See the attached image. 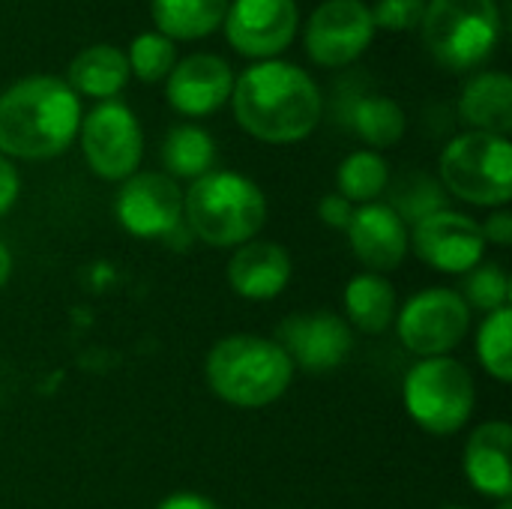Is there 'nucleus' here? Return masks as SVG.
<instances>
[{"mask_svg":"<svg viewBox=\"0 0 512 509\" xmlns=\"http://www.w3.org/2000/svg\"><path fill=\"white\" fill-rule=\"evenodd\" d=\"M237 123L258 141L294 144L321 120V90L306 69L288 60H258L234 78Z\"/></svg>","mask_w":512,"mask_h":509,"instance_id":"1","label":"nucleus"},{"mask_svg":"<svg viewBox=\"0 0 512 509\" xmlns=\"http://www.w3.org/2000/svg\"><path fill=\"white\" fill-rule=\"evenodd\" d=\"M81 126V99L54 75H27L0 93V153L9 159H51Z\"/></svg>","mask_w":512,"mask_h":509,"instance_id":"2","label":"nucleus"},{"mask_svg":"<svg viewBox=\"0 0 512 509\" xmlns=\"http://www.w3.org/2000/svg\"><path fill=\"white\" fill-rule=\"evenodd\" d=\"M294 378L288 354L264 336H228L207 357L210 390L237 408H264L276 402Z\"/></svg>","mask_w":512,"mask_h":509,"instance_id":"3","label":"nucleus"},{"mask_svg":"<svg viewBox=\"0 0 512 509\" xmlns=\"http://www.w3.org/2000/svg\"><path fill=\"white\" fill-rule=\"evenodd\" d=\"M183 216L207 246L249 243L267 219L264 192L237 171H207L183 195Z\"/></svg>","mask_w":512,"mask_h":509,"instance_id":"4","label":"nucleus"},{"mask_svg":"<svg viewBox=\"0 0 512 509\" xmlns=\"http://www.w3.org/2000/svg\"><path fill=\"white\" fill-rule=\"evenodd\" d=\"M420 27L429 54L453 72L483 66L504 30L498 0H426Z\"/></svg>","mask_w":512,"mask_h":509,"instance_id":"5","label":"nucleus"},{"mask_svg":"<svg viewBox=\"0 0 512 509\" xmlns=\"http://www.w3.org/2000/svg\"><path fill=\"white\" fill-rule=\"evenodd\" d=\"M444 186L477 207H504L512 198V147L489 132L456 135L441 153Z\"/></svg>","mask_w":512,"mask_h":509,"instance_id":"6","label":"nucleus"},{"mask_svg":"<svg viewBox=\"0 0 512 509\" xmlns=\"http://www.w3.org/2000/svg\"><path fill=\"white\" fill-rule=\"evenodd\" d=\"M474 378L453 357H426L405 378V408L432 435L459 432L474 414Z\"/></svg>","mask_w":512,"mask_h":509,"instance_id":"7","label":"nucleus"},{"mask_svg":"<svg viewBox=\"0 0 512 509\" xmlns=\"http://www.w3.org/2000/svg\"><path fill=\"white\" fill-rule=\"evenodd\" d=\"M81 150L87 165L102 180H126L135 174L144 153V132L135 111L117 99L99 102L81 117Z\"/></svg>","mask_w":512,"mask_h":509,"instance_id":"8","label":"nucleus"},{"mask_svg":"<svg viewBox=\"0 0 512 509\" xmlns=\"http://www.w3.org/2000/svg\"><path fill=\"white\" fill-rule=\"evenodd\" d=\"M468 327L471 309L462 300V294L450 288H426L414 294L396 321L402 345L411 354H420L423 360L447 357L453 348L462 345Z\"/></svg>","mask_w":512,"mask_h":509,"instance_id":"9","label":"nucleus"},{"mask_svg":"<svg viewBox=\"0 0 512 509\" xmlns=\"http://www.w3.org/2000/svg\"><path fill=\"white\" fill-rule=\"evenodd\" d=\"M375 39L372 9L363 0H324L306 21V54L327 69L354 63Z\"/></svg>","mask_w":512,"mask_h":509,"instance_id":"10","label":"nucleus"},{"mask_svg":"<svg viewBox=\"0 0 512 509\" xmlns=\"http://www.w3.org/2000/svg\"><path fill=\"white\" fill-rule=\"evenodd\" d=\"M228 45L252 60H276L297 36V0H231L225 12Z\"/></svg>","mask_w":512,"mask_h":509,"instance_id":"11","label":"nucleus"},{"mask_svg":"<svg viewBox=\"0 0 512 509\" xmlns=\"http://www.w3.org/2000/svg\"><path fill=\"white\" fill-rule=\"evenodd\" d=\"M408 246H414L423 264L441 273H468L486 255V237L480 222L444 207L417 219Z\"/></svg>","mask_w":512,"mask_h":509,"instance_id":"12","label":"nucleus"},{"mask_svg":"<svg viewBox=\"0 0 512 509\" xmlns=\"http://www.w3.org/2000/svg\"><path fill=\"white\" fill-rule=\"evenodd\" d=\"M117 219L135 237H168L183 222V192L159 171L132 174L117 195Z\"/></svg>","mask_w":512,"mask_h":509,"instance_id":"13","label":"nucleus"},{"mask_svg":"<svg viewBox=\"0 0 512 509\" xmlns=\"http://www.w3.org/2000/svg\"><path fill=\"white\" fill-rule=\"evenodd\" d=\"M276 339H279L276 345L288 354V360L306 372H330L354 348L351 327L333 312L288 315L279 324Z\"/></svg>","mask_w":512,"mask_h":509,"instance_id":"14","label":"nucleus"},{"mask_svg":"<svg viewBox=\"0 0 512 509\" xmlns=\"http://www.w3.org/2000/svg\"><path fill=\"white\" fill-rule=\"evenodd\" d=\"M234 90V72L219 54H189L165 78V99L183 117L216 114Z\"/></svg>","mask_w":512,"mask_h":509,"instance_id":"15","label":"nucleus"},{"mask_svg":"<svg viewBox=\"0 0 512 509\" xmlns=\"http://www.w3.org/2000/svg\"><path fill=\"white\" fill-rule=\"evenodd\" d=\"M348 237L354 255L378 273L396 270L408 255L405 219L390 204H363L348 222Z\"/></svg>","mask_w":512,"mask_h":509,"instance_id":"16","label":"nucleus"},{"mask_svg":"<svg viewBox=\"0 0 512 509\" xmlns=\"http://www.w3.org/2000/svg\"><path fill=\"white\" fill-rule=\"evenodd\" d=\"M228 282L246 300H273L291 282V255L279 243L249 240L231 258Z\"/></svg>","mask_w":512,"mask_h":509,"instance_id":"17","label":"nucleus"},{"mask_svg":"<svg viewBox=\"0 0 512 509\" xmlns=\"http://www.w3.org/2000/svg\"><path fill=\"white\" fill-rule=\"evenodd\" d=\"M512 429L510 423H483L465 447V474L480 495L510 501Z\"/></svg>","mask_w":512,"mask_h":509,"instance_id":"18","label":"nucleus"},{"mask_svg":"<svg viewBox=\"0 0 512 509\" xmlns=\"http://www.w3.org/2000/svg\"><path fill=\"white\" fill-rule=\"evenodd\" d=\"M459 114L465 123L474 126V132H489L507 138L512 129V78L507 72H480L474 75L462 96H459Z\"/></svg>","mask_w":512,"mask_h":509,"instance_id":"19","label":"nucleus"},{"mask_svg":"<svg viewBox=\"0 0 512 509\" xmlns=\"http://www.w3.org/2000/svg\"><path fill=\"white\" fill-rule=\"evenodd\" d=\"M126 81H129L126 51L105 42L78 51L66 72V84L75 90V96H90L99 102L114 99L126 87Z\"/></svg>","mask_w":512,"mask_h":509,"instance_id":"20","label":"nucleus"},{"mask_svg":"<svg viewBox=\"0 0 512 509\" xmlns=\"http://www.w3.org/2000/svg\"><path fill=\"white\" fill-rule=\"evenodd\" d=\"M231 0H150L153 24L171 42H192L222 27Z\"/></svg>","mask_w":512,"mask_h":509,"instance_id":"21","label":"nucleus"},{"mask_svg":"<svg viewBox=\"0 0 512 509\" xmlns=\"http://www.w3.org/2000/svg\"><path fill=\"white\" fill-rule=\"evenodd\" d=\"M348 321L363 333H384L396 315V288L378 273H360L345 288Z\"/></svg>","mask_w":512,"mask_h":509,"instance_id":"22","label":"nucleus"},{"mask_svg":"<svg viewBox=\"0 0 512 509\" xmlns=\"http://www.w3.org/2000/svg\"><path fill=\"white\" fill-rule=\"evenodd\" d=\"M216 162V144L207 129L183 123L168 129L162 141V165L171 180H198Z\"/></svg>","mask_w":512,"mask_h":509,"instance_id":"23","label":"nucleus"},{"mask_svg":"<svg viewBox=\"0 0 512 509\" xmlns=\"http://www.w3.org/2000/svg\"><path fill=\"white\" fill-rule=\"evenodd\" d=\"M351 126L369 147H393L405 135V111L390 96H363L351 108Z\"/></svg>","mask_w":512,"mask_h":509,"instance_id":"24","label":"nucleus"},{"mask_svg":"<svg viewBox=\"0 0 512 509\" xmlns=\"http://www.w3.org/2000/svg\"><path fill=\"white\" fill-rule=\"evenodd\" d=\"M387 183H390V165L375 150L351 153L336 171L339 195L345 201H357V204H372L387 189Z\"/></svg>","mask_w":512,"mask_h":509,"instance_id":"25","label":"nucleus"},{"mask_svg":"<svg viewBox=\"0 0 512 509\" xmlns=\"http://www.w3.org/2000/svg\"><path fill=\"white\" fill-rule=\"evenodd\" d=\"M477 354L483 369L498 378V381H510L512 378V309H495L486 315V321L480 324V336H477Z\"/></svg>","mask_w":512,"mask_h":509,"instance_id":"26","label":"nucleus"},{"mask_svg":"<svg viewBox=\"0 0 512 509\" xmlns=\"http://www.w3.org/2000/svg\"><path fill=\"white\" fill-rule=\"evenodd\" d=\"M126 60H129V72L138 81H144V84L165 81L177 63V42H171L159 30H144L132 39Z\"/></svg>","mask_w":512,"mask_h":509,"instance_id":"27","label":"nucleus"},{"mask_svg":"<svg viewBox=\"0 0 512 509\" xmlns=\"http://www.w3.org/2000/svg\"><path fill=\"white\" fill-rule=\"evenodd\" d=\"M462 300L468 303V309H480V312H495L510 306V279L504 273V267L498 261L489 264H477L474 270L465 273V285H462Z\"/></svg>","mask_w":512,"mask_h":509,"instance_id":"28","label":"nucleus"},{"mask_svg":"<svg viewBox=\"0 0 512 509\" xmlns=\"http://www.w3.org/2000/svg\"><path fill=\"white\" fill-rule=\"evenodd\" d=\"M426 15V0H378L372 6V21H375V30H393V33H402V30H414L420 27Z\"/></svg>","mask_w":512,"mask_h":509,"instance_id":"29","label":"nucleus"},{"mask_svg":"<svg viewBox=\"0 0 512 509\" xmlns=\"http://www.w3.org/2000/svg\"><path fill=\"white\" fill-rule=\"evenodd\" d=\"M318 216H321L330 228L348 231V222H351V216H354V207H351V201H345L339 192H333V195H324V198H321Z\"/></svg>","mask_w":512,"mask_h":509,"instance_id":"30","label":"nucleus"},{"mask_svg":"<svg viewBox=\"0 0 512 509\" xmlns=\"http://www.w3.org/2000/svg\"><path fill=\"white\" fill-rule=\"evenodd\" d=\"M18 189H21V180H18V168L0 153V216L15 204L18 198Z\"/></svg>","mask_w":512,"mask_h":509,"instance_id":"31","label":"nucleus"},{"mask_svg":"<svg viewBox=\"0 0 512 509\" xmlns=\"http://www.w3.org/2000/svg\"><path fill=\"white\" fill-rule=\"evenodd\" d=\"M480 228H483L486 243H495V246H510L512 243V213H507V210L492 213L489 222Z\"/></svg>","mask_w":512,"mask_h":509,"instance_id":"32","label":"nucleus"},{"mask_svg":"<svg viewBox=\"0 0 512 509\" xmlns=\"http://www.w3.org/2000/svg\"><path fill=\"white\" fill-rule=\"evenodd\" d=\"M156 509H219L210 498H201V495H189V492H183V495H171V498H165L162 504Z\"/></svg>","mask_w":512,"mask_h":509,"instance_id":"33","label":"nucleus"},{"mask_svg":"<svg viewBox=\"0 0 512 509\" xmlns=\"http://www.w3.org/2000/svg\"><path fill=\"white\" fill-rule=\"evenodd\" d=\"M9 273H12V255H9V249L0 243V288L9 282Z\"/></svg>","mask_w":512,"mask_h":509,"instance_id":"34","label":"nucleus"},{"mask_svg":"<svg viewBox=\"0 0 512 509\" xmlns=\"http://www.w3.org/2000/svg\"><path fill=\"white\" fill-rule=\"evenodd\" d=\"M498 509H512V504H510V501H501V507H498Z\"/></svg>","mask_w":512,"mask_h":509,"instance_id":"35","label":"nucleus"},{"mask_svg":"<svg viewBox=\"0 0 512 509\" xmlns=\"http://www.w3.org/2000/svg\"><path fill=\"white\" fill-rule=\"evenodd\" d=\"M447 509H462V507H447Z\"/></svg>","mask_w":512,"mask_h":509,"instance_id":"36","label":"nucleus"}]
</instances>
